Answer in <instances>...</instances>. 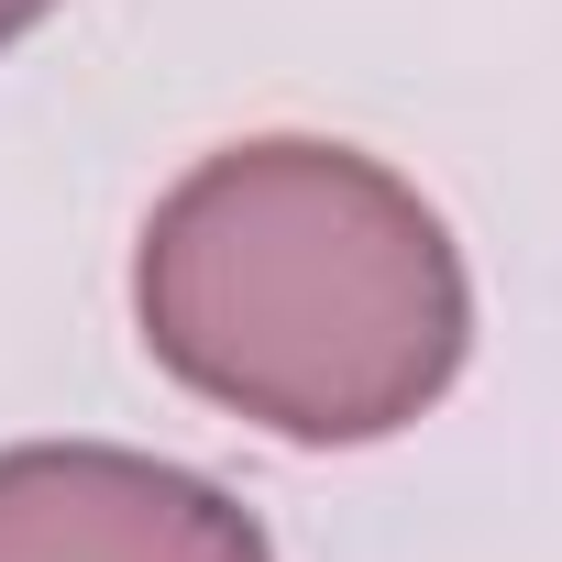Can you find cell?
Segmentation results:
<instances>
[{"label":"cell","instance_id":"6da1fadb","mask_svg":"<svg viewBox=\"0 0 562 562\" xmlns=\"http://www.w3.org/2000/svg\"><path fill=\"white\" fill-rule=\"evenodd\" d=\"M133 321L188 397L299 452H353L463 375L474 276L397 166L321 133H254L155 199Z\"/></svg>","mask_w":562,"mask_h":562},{"label":"cell","instance_id":"7a4b0ae2","mask_svg":"<svg viewBox=\"0 0 562 562\" xmlns=\"http://www.w3.org/2000/svg\"><path fill=\"white\" fill-rule=\"evenodd\" d=\"M0 562H276L265 518L122 441H12L0 452Z\"/></svg>","mask_w":562,"mask_h":562},{"label":"cell","instance_id":"3957f363","mask_svg":"<svg viewBox=\"0 0 562 562\" xmlns=\"http://www.w3.org/2000/svg\"><path fill=\"white\" fill-rule=\"evenodd\" d=\"M45 12H56V0H0V45H23V34H34Z\"/></svg>","mask_w":562,"mask_h":562}]
</instances>
